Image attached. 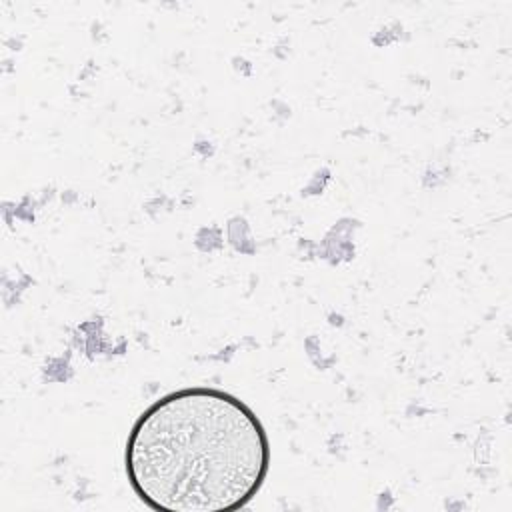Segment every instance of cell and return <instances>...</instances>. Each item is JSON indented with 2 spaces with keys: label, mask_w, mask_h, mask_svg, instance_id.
Segmentation results:
<instances>
[{
  "label": "cell",
  "mask_w": 512,
  "mask_h": 512,
  "mask_svg": "<svg viewBox=\"0 0 512 512\" xmlns=\"http://www.w3.org/2000/svg\"><path fill=\"white\" fill-rule=\"evenodd\" d=\"M124 468L132 492L162 512H234L264 486L270 440L230 392L192 386L154 400L132 424Z\"/></svg>",
  "instance_id": "6da1fadb"
}]
</instances>
